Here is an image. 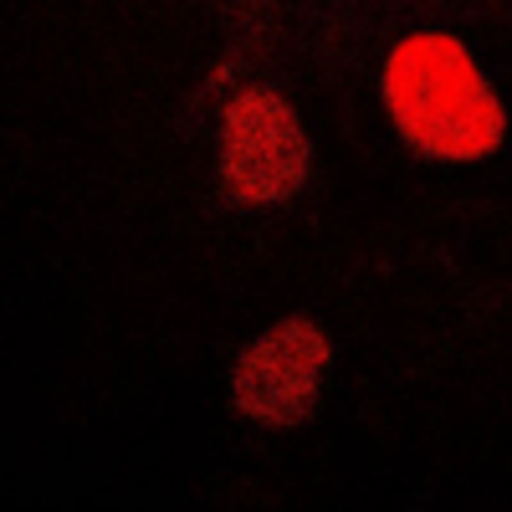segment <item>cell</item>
I'll list each match as a JSON object with an SVG mask.
<instances>
[{
	"label": "cell",
	"mask_w": 512,
	"mask_h": 512,
	"mask_svg": "<svg viewBox=\"0 0 512 512\" xmlns=\"http://www.w3.org/2000/svg\"><path fill=\"white\" fill-rule=\"evenodd\" d=\"M384 103L420 154L477 159L502 144V103L451 36L400 41L384 62Z\"/></svg>",
	"instance_id": "cell-1"
},
{
	"label": "cell",
	"mask_w": 512,
	"mask_h": 512,
	"mask_svg": "<svg viewBox=\"0 0 512 512\" xmlns=\"http://www.w3.org/2000/svg\"><path fill=\"white\" fill-rule=\"evenodd\" d=\"M308 169H313L308 134L277 93L251 88L226 108L221 185L236 205H287L292 195H303Z\"/></svg>",
	"instance_id": "cell-2"
},
{
	"label": "cell",
	"mask_w": 512,
	"mask_h": 512,
	"mask_svg": "<svg viewBox=\"0 0 512 512\" xmlns=\"http://www.w3.org/2000/svg\"><path fill=\"white\" fill-rule=\"evenodd\" d=\"M328 369V338L308 318H287L267 328L241 354L231 395L236 410L267 425H297L318 410V384Z\"/></svg>",
	"instance_id": "cell-3"
}]
</instances>
